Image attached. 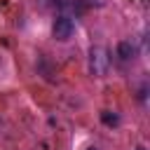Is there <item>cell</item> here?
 Instances as JSON below:
<instances>
[{"label":"cell","instance_id":"cell-4","mask_svg":"<svg viewBox=\"0 0 150 150\" xmlns=\"http://www.w3.org/2000/svg\"><path fill=\"white\" fill-rule=\"evenodd\" d=\"M101 120H103V124H108V127L120 124V117H117L115 112H110V110H103V112H101Z\"/></svg>","mask_w":150,"mask_h":150},{"label":"cell","instance_id":"cell-7","mask_svg":"<svg viewBox=\"0 0 150 150\" xmlns=\"http://www.w3.org/2000/svg\"><path fill=\"white\" fill-rule=\"evenodd\" d=\"M87 150H96V148H87Z\"/></svg>","mask_w":150,"mask_h":150},{"label":"cell","instance_id":"cell-6","mask_svg":"<svg viewBox=\"0 0 150 150\" xmlns=\"http://www.w3.org/2000/svg\"><path fill=\"white\" fill-rule=\"evenodd\" d=\"M136 150H145V148H143V145H138V148H136Z\"/></svg>","mask_w":150,"mask_h":150},{"label":"cell","instance_id":"cell-3","mask_svg":"<svg viewBox=\"0 0 150 150\" xmlns=\"http://www.w3.org/2000/svg\"><path fill=\"white\" fill-rule=\"evenodd\" d=\"M117 56H120L122 61H129V59L136 56V47H134L129 40H122V42L117 45Z\"/></svg>","mask_w":150,"mask_h":150},{"label":"cell","instance_id":"cell-5","mask_svg":"<svg viewBox=\"0 0 150 150\" xmlns=\"http://www.w3.org/2000/svg\"><path fill=\"white\" fill-rule=\"evenodd\" d=\"M87 5H94V7H103L105 5V0H84Z\"/></svg>","mask_w":150,"mask_h":150},{"label":"cell","instance_id":"cell-1","mask_svg":"<svg viewBox=\"0 0 150 150\" xmlns=\"http://www.w3.org/2000/svg\"><path fill=\"white\" fill-rule=\"evenodd\" d=\"M108 63H110L108 49H105L103 45H94V47L89 49V73L96 75V77H101V75L108 70Z\"/></svg>","mask_w":150,"mask_h":150},{"label":"cell","instance_id":"cell-2","mask_svg":"<svg viewBox=\"0 0 150 150\" xmlns=\"http://www.w3.org/2000/svg\"><path fill=\"white\" fill-rule=\"evenodd\" d=\"M73 33H75V21H73L70 16H66V14L59 16V19L54 21V26H52V35H54V40H59V42L70 40Z\"/></svg>","mask_w":150,"mask_h":150}]
</instances>
